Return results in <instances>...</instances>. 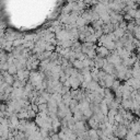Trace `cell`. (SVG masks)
<instances>
[{
	"mask_svg": "<svg viewBox=\"0 0 140 140\" xmlns=\"http://www.w3.org/2000/svg\"><path fill=\"white\" fill-rule=\"evenodd\" d=\"M117 136L118 137H125V136H126V131H127V129H126V128H125V127H119V129H118L117 130Z\"/></svg>",
	"mask_w": 140,
	"mask_h": 140,
	"instance_id": "obj_1",
	"label": "cell"
}]
</instances>
